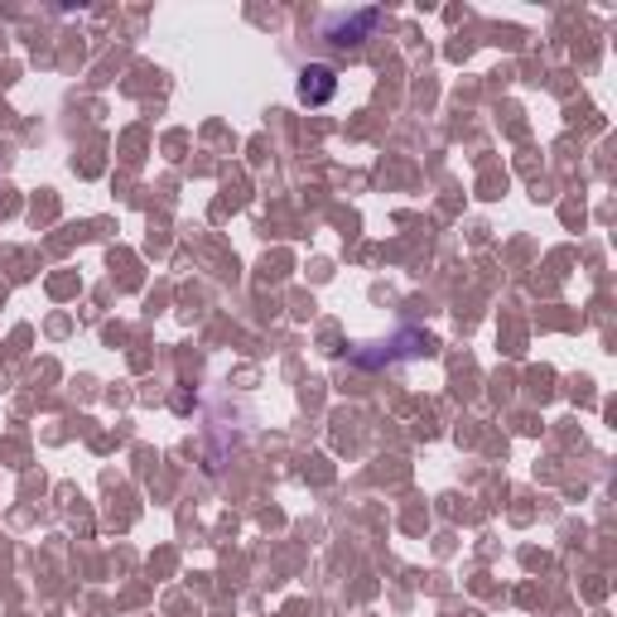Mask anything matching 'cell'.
<instances>
[{
  "instance_id": "cell-1",
  "label": "cell",
  "mask_w": 617,
  "mask_h": 617,
  "mask_svg": "<svg viewBox=\"0 0 617 617\" xmlns=\"http://www.w3.org/2000/svg\"><path fill=\"white\" fill-rule=\"evenodd\" d=\"M333 93H338V77H333V68H324V63H308L300 73V101H308V107H324Z\"/></svg>"
}]
</instances>
